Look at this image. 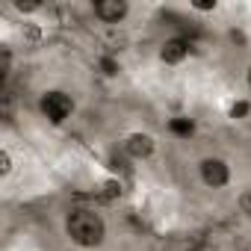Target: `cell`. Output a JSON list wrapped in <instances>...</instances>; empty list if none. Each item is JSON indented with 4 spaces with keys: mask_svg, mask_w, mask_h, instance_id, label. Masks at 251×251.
Returning a JSON list of instances; mask_svg holds the SVG:
<instances>
[{
    "mask_svg": "<svg viewBox=\"0 0 251 251\" xmlns=\"http://www.w3.org/2000/svg\"><path fill=\"white\" fill-rule=\"evenodd\" d=\"M65 233L74 245L80 248H98L103 245L106 239V222L100 213L89 210V207H80V210H71L68 219H65Z\"/></svg>",
    "mask_w": 251,
    "mask_h": 251,
    "instance_id": "1",
    "label": "cell"
},
{
    "mask_svg": "<svg viewBox=\"0 0 251 251\" xmlns=\"http://www.w3.org/2000/svg\"><path fill=\"white\" fill-rule=\"evenodd\" d=\"M39 106H42V112H45V118H48L50 124H62V121H68L71 112H74V98L65 95V92H59V89H50V92L42 95Z\"/></svg>",
    "mask_w": 251,
    "mask_h": 251,
    "instance_id": "2",
    "label": "cell"
},
{
    "mask_svg": "<svg viewBox=\"0 0 251 251\" xmlns=\"http://www.w3.org/2000/svg\"><path fill=\"white\" fill-rule=\"evenodd\" d=\"M198 172H201V180L210 186V189H222L230 183V166L222 160V157H204L198 163Z\"/></svg>",
    "mask_w": 251,
    "mask_h": 251,
    "instance_id": "3",
    "label": "cell"
},
{
    "mask_svg": "<svg viewBox=\"0 0 251 251\" xmlns=\"http://www.w3.org/2000/svg\"><path fill=\"white\" fill-rule=\"evenodd\" d=\"M154 148H157V142L148 133H130L127 139H124V154H127L130 160H148L154 154Z\"/></svg>",
    "mask_w": 251,
    "mask_h": 251,
    "instance_id": "4",
    "label": "cell"
},
{
    "mask_svg": "<svg viewBox=\"0 0 251 251\" xmlns=\"http://www.w3.org/2000/svg\"><path fill=\"white\" fill-rule=\"evenodd\" d=\"M92 9H95V15L103 24H118V21L127 18V12H130V6L124 3V0H98Z\"/></svg>",
    "mask_w": 251,
    "mask_h": 251,
    "instance_id": "5",
    "label": "cell"
},
{
    "mask_svg": "<svg viewBox=\"0 0 251 251\" xmlns=\"http://www.w3.org/2000/svg\"><path fill=\"white\" fill-rule=\"evenodd\" d=\"M186 56H189V42H186L183 36H172V39H166L163 48H160V59H163L166 65H180Z\"/></svg>",
    "mask_w": 251,
    "mask_h": 251,
    "instance_id": "6",
    "label": "cell"
},
{
    "mask_svg": "<svg viewBox=\"0 0 251 251\" xmlns=\"http://www.w3.org/2000/svg\"><path fill=\"white\" fill-rule=\"evenodd\" d=\"M169 130H172L175 136H180V139H189V136L195 133V124H192L189 118H172V121H169Z\"/></svg>",
    "mask_w": 251,
    "mask_h": 251,
    "instance_id": "7",
    "label": "cell"
},
{
    "mask_svg": "<svg viewBox=\"0 0 251 251\" xmlns=\"http://www.w3.org/2000/svg\"><path fill=\"white\" fill-rule=\"evenodd\" d=\"M236 204H239V213L251 219V189H245V192H239V201H236Z\"/></svg>",
    "mask_w": 251,
    "mask_h": 251,
    "instance_id": "8",
    "label": "cell"
},
{
    "mask_svg": "<svg viewBox=\"0 0 251 251\" xmlns=\"http://www.w3.org/2000/svg\"><path fill=\"white\" fill-rule=\"evenodd\" d=\"M248 112H251V106H248L245 100H236V103L230 106V118H245Z\"/></svg>",
    "mask_w": 251,
    "mask_h": 251,
    "instance_id": "9",
    "label": "cell"
},
{
    "mask_svg": "<svg viewBox=\"0 0 251 251\" xmlns=\"http://www.w3.org/2000/svg\"><path fill=\"white\" fill-rule=\"evenodd\" d=\"M9 172H12V157H9V151L3 148V151H0V175L6 177Z\"/></svg>",
    "mask_w": 251,
    "mask_h": 251,
    "instance_id": "10",
    "label": "cell"
},
{
    "mask_svg": "<svg viewBox=\"0 0 251 251\" xmlns=\"http://www.w3.org/2000/svg\"><path fill=\"white\" fill-rule=\"evenodd\" d=\"M192 9H198V12H213V9H216V3H210V0H195Z\"/></svg>",
    "mask_w": 251,
    "mask_h": 251,
    "instance_id": "11",
    "label": "cell"
},
{
    "mask_svg": "<svg viewBox=\"0 0 251 251\" xmlns=\"http://www.w3.org/2000/svg\"><path fill=\"white\" fill-rule=\"evenodd\" d=\"M100 68H103V74H118V65H115L112 59H103V62H100Z\"/></svg>",
    "mask_w": 251,
    "mask_h": 251,
    "instance_id": "12",
    "label": "cell"
},
{
    "mask_svg": "<svg viewBox=\"0 0 251 251\" xmlns=\"http://www.w3.org/2000/svg\"><path fill=\"white\" fill-rule=\"evenodd\" d=\"M245 80H248V89H251V68H248V77H245Z\"/></svg>",
    "mask_w": 251,
    "mask_h": 251,
    "instance_id": "13",
    "label": "cell"
}]
</instances>
